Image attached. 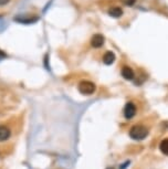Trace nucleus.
I'll list each match as a JSON object with an SVG mask.
<instances>
[{
	"label": "nucleus",
	"mask_w": 168,
	"mask_h": 169,
	"mask_svg": "<svg viewBox=\"0 0 168 169\" xmlns=\"http://www.w3.org/2000/svg\"><path fill=\"white\" fill-rule=\"evenodd\" d=\"M148 135V129L142 125H135L130 129V137L134 140H143Z\"/></svg>",
	"instance_id": "nucleus-1"
},
{
	"label": "nucleus",
	"mask_w": 168,
	"mask_h": 169,
	"mask_svg": "<svg viewBox=\"0 0 168 169\" xmlns=\"http://www.w3.org/2000/svg\"><path fill=\"white\" fill-rule=\"evenodd\" d=\"M95 84L90 81H82L79 84V92L83 95H91L95 92Z\"/></svg>",
	"instance_id": "nucleus-2"
},
{
	"label": "nucleus",
	"mask_w": 168,
	"mask_h": 169,
	"mask_svg": "<svg viewBox=\"0 0 168 169\" xmlns=\"http://www.w3.org/2000/svg\"><path fill=\"white\" fill-rule=\"evenodd\" d=\"M135 114H136V106H135V104L133 103V102L126 103V105H125V107H124L125 118H126V120H131V118L134 117Z\"/></svg>",
	"instance_id": "nucleus-3"
},
{
	"label": "nucleus",
	"mask_w": 168,
	"mask_h": 169,
	"mask_svg": "<svg viewBox=\"0 0 168 169\" xmlns=\"http://www.w3.org/2000/svg\"><path fill=\"white\" fill-rule=\"evenodd\" d=\"M104 42H105V38L102 36V34H100V33L94 34V36L92 37V39H91V44H92V47L96 48V49H98V48L103 47Z\"/></svg>",
	"instance_id": "nucleus-4"
},
{
	"label": "nucleus",
	"mask_w": 168,
	"mask_h": 169,
	"mask_svg": "<svg viewBox=\"0 0 168 169\" xmlns=\"http://www.w3.org/2000/svg\"><path fill=\"white\" fill-rule=\"evenodd\" d=\"M120 74H122V76L124 77L125 80H127V81H132L135 76L134 71H133L132 68H130V66H123L122 71H120Z\"/></svg>",
	"instance_id": "nucleus-5"
},
{
	"label": "nucleus",
	"mask_w": 168,
	"mask_h": 169,
	"mask_svg": "<svg viewBox=\"0 0 168 169\" xmlns=\"http://www.w3.org/2000/svg\"><path fill=\"white\" fill-rule=\"evenodd\" d=\"M11 135V132L8 127L3 126V125H0V142H5Z\"/></svg>",
	"instance_id": "nucleus-6"
},
{
	"label": "nucleus",
	"mask_w": 168,
	"mask_h": 169,
	"mask_svg": "<svg viewBox=\"0 0 168 169\" xmlns=\"http://www.w3.org/2000/svg\"><path fill=\"white\" fill-rule=\"evenodd\" d=\"M115 59H116L115 54L111 51H107L106 53L103 55V62H104V64H106V65H111V64H113L114 61H115Z\"/></svg>",
	"instance_id": "nucleus-7"
},
{
	"label": "nucleus",
	"mask_w": 168,
	"mask_h": 169,
	"mask_svg": "<svg viewBox=\"0 0 168 169\" xmlns=\"http://www.w3.org/2000/svg\"><path fill=\"white\" fill-rule=\"evenodd\" d=\"M109 14L113 18H120L123 16V10L120 7H112L109 10Z\"/></svg>",
	"instance_id": "nucleus-8"
},
{
	"label": "nucleus",
	"mask_w": 168,
	"mask_h": 169,
	"mask_svg": "<svg viewBox=\"0 0 168 169\" xmlns=\"http://www.w3.org/2000/svg\"><path fill=\"white\" fill-rule=\"evenodd\" d=\"M159 148H160V151L164 155L168 156V138L167 139L161 140L160 145H159Z\"/></svg>",
	"instance_id": "nucleus-9"
},
{
	"label": "nucleus",
	"mask_w": 168,
	"mask_h": 169,
	"mask_svg": "<svg viewBox=\"0 0 168 169\" xmlns=\"http://www.w3.org/2000/svg\"><path fill=\"white\" fill-rule=\"evenodd\" d=\"M39 18H21V19H19V18H16V20L17 21H19V22H21V23H32V22H36V20H38Z\"/></svg>",
	"instance_id": "nucleus-10"
},
{
	"label": "nucleus",
	"mask_w": 168,
	"mask_h": 169,
	"mask_svg": "<svg viewBox=\"0 0 168 169\" xmlns=\"http://www.w3.org/2000/svg\"><path fill=\"white\" fill-rule=\"evenodd\" d=\"M10 0H0V6H5L9 3Z\"/></svg>",
	"instance_id": "nucleus-11"
},
{
	"label": "nucleus",
	"mask_w": 168,
	"mask_h": 169,
	"mask_svg": "<svg viewBox=\"0 0 168 169\" xmlns=\"http://www.w3.org/2000/svg\"><path fill=\"white\" fill-rule=\"evenodd\" d=\"M107 169H114V168H107Z\"/></svg>",
	"instance_id": "nucleus-12"
}]
</instances>
